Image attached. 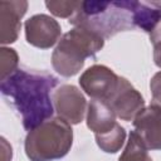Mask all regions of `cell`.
<instances>
[{
  "instance_id": "cell-20",
  "label": "cell",
  "mask_w": 161,
  "mask_h": 161,
  "mask_svg": "<svg viewBox=\"0 0 161 161\" xmlns=\"http://www.w3.org/2000/svg\"><path fill=\"white\" fill-rule=\"evenodd\" d=\"M146 161H152V158H151V157H148V158H147Z\"/></svg>"
},
{
  "instance_id": "cell-10",
  "label": "cell",
  "mask_w": 161,
  "mask_h": 161,
  "mask_svg": "<svg viewBox=\"0 0 161 161\" xmlns=\"http://www.w3.org/2000/svg\"><path fill=\"white\" fill-rule=\"evenodd\" d=\"M28 10V1L24 0H3L0 1V43L3 45L18 40L21 18Z\"/></svg>"
},
{
  "instance_id": "cell-8",
  "label": "cell",
  "mask_w": 161,
  "mask_h": 161,
  "mask_svg": "<svg viewBox=\"0 0 161 161\" xmlns=\"http://www.w3.org/2000/svg\"><path fill=\"white\" fill-rule=\"evenodd\" d=\"M26 42L40 49H49L57 44L60 38V24L47 14H36L24 23Z\"/></svg>"
},
{
  "instance_id": "cell-14",
  "label": "cell",
  "mask_w": 161,
  "mask_h": 161,
  "mask_svg": "<svg viewBox=\"0 0 161 161\" xmlns=\"http://www.w3.org/2000/svg\"><path fill=\"white\" fill-rule=\"evenodd\" d=\"M147 150L148 148L146 147L138 133L136 131H131L126 147L121 153L118 161H146L150 157Z\"/></svg>"
},
{
  "instance_id": "cell-13",
  "label": "cell",
  "mask_w": 161,
  "mask_h": 161,
  "mask_svg": "<svg viewBox=\"0 0 161 161\" xmlns=\"http://www.w3.org/2000/svg\"><path fill=\"white\" fill-rule=\"evenodd\" d=\"M96 142L98 147L106 152V153H116L121 150L126 141V131L125 128L119 125L116 123L114 127L104 133H98L94 135Z\"/></svg>"
},
{
  "instance_id": "cell-3",
  "label": "cell",
  "mask_w": 161,
  "mask_h": 161,
  "mask_svg": "<svg viewBox=\"0 0 161 161\" xmlns=\"http://www.w3.org/2000/svg\"><path fill=\"white\" fill-rule=\"evenodd\" d=\"M104 45V39L92 30L74 26L58 42L52 54V65L62 77L75 75L87 58L94 57Z\"/></svg>"
},
{
  "instance_id": "cell-16",
  "label": "cell",
  "mask_w": 161,
  "mask_h": 161,
  "mask_svg": "<svg viewBox=\"0 0 161 161\" xmlns=\"http://www.w3.org/2000/svg\"><path fill=\"white\" fill-rule=\"evenodd\" d=\"M80 1H73V0H58V1H45V6L48 10L58 16V18H65L70 19L74 13L77 11Z\"/></svg>"
},
{
  "instance_id": "cell-4",
  "label": "cell",
  "mask_w": 161,
  "mask_h": 161,
  "mask_svg": "<svg viewBox=\"0 0 161 161\" xmlns=\"http://www.w3.org/2000/svg\"><path fill=\"white\" fill-rule=\"evenodd\" d=\"M72 145V126L60 117H52L28 132L24 150L30 161H54L63 158Z\"/></svg>"
},
{
  "instance_id": "cell-1",
  "label": "cell",
  "mask_w": 161,
  "mask_h": 161,
  "mask_svg": "<svg viewBox=\"0 0 161 161\" xmlns=\"http://www.w3.org/2000/svg\"><path fill=\"white\" fill-rule=\"evenodd\" d=\"M57 84L58 78L48 72L18 68L1 79L0 91L19 112L23 127L29 132L52 118L55 109L50 92Z\"/></svg>"
},
{
  "instance_id": "cell-2",
  "label": "cell",
  "mask_w": 161,
  "mask_h": 161,
  "mask_svg": "<svg viewBox=\"0 0 161 161\" xmlns=\"http://www.w3.org/2000/svg\"><path fill=\"white\" fill-rule=\"evenodd\" d=\"M133 8L135 0L80 1L77 11L68 21L74 26L92 30L104 39L135 28Z\"/></svg>"
},
{
  "instance_id": "cell-18",
  "label": "cell",
  "mask_w": 161,
  "mask_h": 161,
  "mask_svg": "<svg viewBox=\"0 0 161 161\" xmlns=\"http://www.w3.org/2000/svg\"><path fill=\"white\" fill-rule=\"evenodd\" d=\"M150 91L152 96V103L161 107V70L157 72L150 80Z\"/></svg>"
},
{
  "instance_id": "cell-9",
  "label": "cell",
  "mask_w": 161,
  "mask_h": 161,
  "mask_svg": "<svg viewBox=\"0 0 161 161\" xmlns=\"http://www.w3.org/2000/svg\"><path fill=\"white\" fill-rule=\"evenodd\" d=\"M135 131L148 150H161V107L151 103L132 121Z\"/></svg>"
},
{
  "instance_id": "cell-6",
  "label": "cell",
  "mask_w": 161,
  "mask_h": 161,
  "mask_svg": "<svg viewBox=\"0 0 161 161\" xmlns=\"http://www.w3.org/2000/svg\"><path fill=\"white\" fill-rule=\"evenodd\" d=\"M116 116L122 121H133L135 117L145 108L142 94L125 78L119 77L113 93L106 101Z\"/></svg>"
},
{
  "instance_id": "cell-17",
  "label": "cell",
  "mask_w": 161,
  "mask_h": 161,
  "mask_svg": "<svg viewBox=\"0 0 161 161\" xmlns=\"http://www.w3.org/2000/svg\"><path fill=\"white\" fill-rule=\"evenodd\" d=\"M150 40L153 45V62L161 68V20L150 33Z\"/></svg>"
},
{
  "instance_id": "cell-7",
  "label": "cell",
  "mask_w": 161,
  "mask_h": 161,
  "mask_svg": "<svg viewBox=\"0 0 161 161\" xmlns=\"http://www.w3.org/2000/svg\"><path fill=\"white\" fill-rule=\"evenodd\" d=\"M119 75L103 64H94L79 77L80 88L92 99L107 101L117 87Z\"/></svg>"
},
{
  "instance_id": "cell-12",
  "label": "cell",
  "mask_w": 161,
  "mask_h": 161,
  "mask_svg": "<svg viewBox=\"0 0 161 161\" xmlns=\"http://www.w3.org/2000/svg\"><path fill=\"white\" fill-rule=\"evenodd\" d=\"M160 20H161L160 1H135V8H133L135 26L150 34Z\"/></svg>"
},
{
  "instance_id": "cell-19",
  "label": "cell",
  "mask_w": 161,
  "mask_h": 161,
  "mask_svg": "<svg viewBox=\"0 0 161 161\" xmlns=\"http://www.w3.org/2000/svg\"><path fill=\"white\" fill-rule=\"evenodd\" d=\"M1 161H11L13 148L4 137H1Z\"/></svg>"
},
{
  "instance_id": "cell-11",
  "label": "cell",
  "mask_w": 161,
  "mask_h": 161,
  "mask_svg": "<svg viewBox=\"0 0 161 161\" xmlns=\"http://www.w3.org/2000/svg\"><path fill=\"white\" fill-rule=\"evenodd\" d=\"M116 113L106 101L91 99L87 108V127L94 135L104 133L114 127Z\"/></svg>"
},
{
  "instance_id": "cell-5",
  "label": "cell",
  "mask_w": 161,
  "mask_h": 161,
  "mask_svg": "<svg viewBox=\"0 0 161 161\" xmlns=\"http://www.w3.org/2000/svg\"><path fill=\"white\" fill-rule=\"evenodd\" d=\"M54 109L58 117L69 125H78L87 112V99L84 94L73 84H63L53 93Z\"/></svg>"
},
{
  "instance_id": "cell-15",
  "label": "cell",
  "mask_w": 161,
  "mask_h": 161,
  "mask_svg": "<svg viewBox=\"0 0 161 161\" xmlns=\"http://www.w3.org/2000/svg\"><path fill=\"white\" fill-rule=\"evenodd\" d=\"M19 68V55L13 48L0 49V78L5 79Z\"/></svg>"
}]
</instances>
